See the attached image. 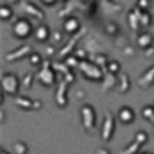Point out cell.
Masks as SVG:
<instances>
[{
  "mask_svg": "<svg viewBox=\"0 0 154 154\" xmlns=\"http://www.w3.org/2000/svg\"><path fill=\"white\" fill-rule=\"evenodd\" d=\"M13 35H15V38H18V40L29 38L31 35H35L33 22H31L29 18H18V20H15V24H13Z\"/></svg>",
  "mask_w": 154,
  "mask_h": 154,
  "instance_id": "cell-1",
  "label": "cell"
},
{
  "mask_svg": "<svg viewBox=\"0 0 154 154\" xmlns=\"http://www.w3.org/2000/svg\"><path fill=\"white\" fill-rule=\"evenodd\" d=\"M2 85H4V91L11 96H15L20 89V80H18V76L11 74V72H6L2 76Z\"/></svg>",
  "mask_w": 154,
  "mask_h": 154,
  "instance_id": "cell-2",
  "label": "cell"
},
{
  "mask_svg": "<svg viewBox=\"0 0 154 154\" xmlns=\"http://www.w3.org/2000/svg\"><path fill=\"white\" fill-rule=\"evenodd\" d=\"M134 118H136V112H134V109L129 107V105H123V107L118 111V120H120V123H123V125L132 123Z\"/></svg>",
  "mask_w": 154,
  "mask_h": 154,
  "instance_id": "cell-3",
  "label": "cell"
},
{
  "mask_svg": "<svg viewBox=\"0 0 154 154\" xmlns=\"http://www.w3.org/2000/svg\"><path fill=\"white\" fill-rule=\"evenodd\" d=\"M94 120H96L94 109H93L91 105H84V107H82V122H84V125H85L87 129H91V127L94 125Z\"/></svg>",
  "mask_w": 154,
  "mask_h": 154,
  "instance_id": "cell-4",
  "label": "cell"
},
{
  "mask_svg": "<svg viewBox=\"0 0 154 154\" xmlns=\"http://www.w3.org/2000/svg\"><path fill=\"white\" fill-rule=\"evenodd\" d=\"M35 38L38 40V42H47V40H51V29H49V26H45V24H40L36 29H35Z\"/></svg>",
  "mask_w": 154,
  "mask_h": 154,
  "instance_id": "cell-5",
  "label": "cell"
},
{
  "mask_svg": "<svg viewBox=\"0 0 154 154\" xmlns=\"http://www.w3.org/2000/svg\"><path fill=\"white\" fill-rule=\"evenodd\" d=\"M78 29H80V20L76 18V17L65 18V22H63V31H65L67 35H72V33H76Z\"/></svg>",
  "mask_w": 154,
  "mask_h": 154,
  "instance_id": "cell-6",
  "label": "cell"
},
{
  "mask_svg": "<svg viewBox=\"0 0 154 154\" xmlns=\"http://www.w3.org/2000/svg\"><path fill=\"white\" fill-rule=\"evenodd\" d=\"M136 44H138V47H141V49H149V47L152 45V35H149V33H140Z\"/></svg>",
  "mask_w": 154,
  "mask_h": 154,
  "instance_id": "cell-7",
  "label": "cell"
},
{
  "mask_svg": "<svg viewBox=\"0 0 154 154\" xmlns=\"http://www.w3.org/2000/svg\"><path fill=\"white\" fill-rule=\"evenodd\" d=\"M11 17H13L11 6H8V4H2V6H0V18H2V20H11Z\"/></svg>",
  "mask_w": 154,
  "mask_h": 154,
  "instance_id": "cell-8",
  "label": "cell"
},
{
  "mask_svg": "<svg viewBox=\"0 0 154 154\" xmlns=\"http://www.w3.org/2000/svg\"><path fill=\"white\" fill-rule=\"evenodd\" d=\"M141 114H143L145 120L154 122V105H147V107H143V109H141Z\"/></svg>",
  "mask_w": 154,
  "mask_h": 154,
  "instance_id": "cell-9",
  "label": "cell"
},
{
  "mask_svg": "<svg viewBox=\"0 0 154 154\" xmlns=\"http://www.w3.org/2000/svg\"><path fill=\"white\" fill-rule=\"evenodd\" d=\"M136 6H138L140 9H143V11H147V9L150 8V0H138V2H136Z\"/></svg>",
  "mask_w": 154,
  "mask_h": 154,
  "instance_id": "cell-10",
  "label": "cell"
},
{
  "mask_svg": "<svg viewBox=\"0 0 154 154\" xmlns=\"http://www.w3.org/2000/svg\"><path fill=\"white\" fill-rule=\"evenodd\" d=\"M29 62H31L33 65H38V63L42 62V56H40V53H33V54L29 56Z\"/></svg>",
  "mask_w": 154,
  "mask_h": 154,
  "instance_id": "cell-11",
  "label": "cell"
},
{
  "mask_svg": "<svg viewBox=\"0 0 154 154\" xmlns=\"http://www.w3.org/2000/svg\"><path fill=\"white\" fill-rule=\"evenodd\" d=\"M109 72L118 74V72H120V63H118V62H111V63H109Z\"/></svg>",
  "mask_w": 154,
  "mask_h": 154,
  "instance_id": "cell-12",
  "label": "cell"
},
{
  "mask_svg": "<svg viewBox=\"0 0 154 154\" xmlns=\"http://www.w3.org/2000/svg\"><path fill=\"white\" fill-rule=\"evenodd\" d=\"M141 24H145V27L150 26V17H149L147 11H141Z\"/></svg>",
  "mask_w": 154,
  "mask_h": 154,
  "instance_id": "cell-13",
  "label": "cell"
},
{
  "mask_svg": "<svg viewBox=\"0 0 154 154\" xmlns=\"http://www.w3.org/2000/svg\"><path fill=\"white\" fill-rule=\"evenodd\" d=\"M40 2H42L44 6H49V8H51V6H54V4L58 2V0H40Z\"/></svg>",
  "mask_w": 154,
  "mask_h": 154,
  "instance_id": "cell-14",
  "label": "cell"
},
{
  "mask_svg": "<svg viewBox=\"0 0 154 154\" xmlns=\"http://www.w3.org/2000/svg\"><path fill=\"white\" fill-rule=\"evenodd\" d=\"M62 40V35H54V42H60Z\"/></svg>",
  "mask_w": 154,
  "mask_h": 154,
  "instance_id": "cell-15",
  "label": "cell"
},
{
  "mask_svg": "<svg viewBox=\"0 0 154 154\" xmlns=\"http://www.w3.org/2000/svg\"><path fill=\"white\" fill-rule=\"evenodd\" d=\"M2 154H8V152H6V150H2Z\"/></svg>",
  "mask_w": 154,
  "mask_h": 154,
  "instance_id": "cell-16",
  "label": "cell"
},
{
  "mask_svg": "<svg viewBox=\"0 0 154 154\" xmlns=\"http://www.w3.org/2000/svg\"><path fill=\"white\" fill-rule=\"evenodd\" d=\"M152 105H154V103H152Z\"/></svg>",
  "mask_w": 154,
  "mask_h": 154,
  "instance_id": "cell-17",
  "label": "cell"
}]
</instances>
